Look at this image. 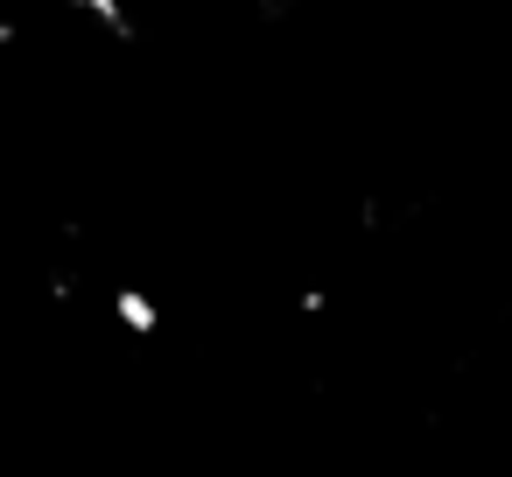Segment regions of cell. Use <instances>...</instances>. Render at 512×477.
Listing matches in <instances>:
<instances>
[{
    "instance_id": "3",
    "label": "cell",
    "mask_w": 512,
    "mask_h": 477,
    "mask_svg": "<svg viewBox=\"0 0 512 477\" xmlns=\"http://www.w3.org/2000/svg\"><path fill=\"white\" fill-rule=\"evenodd\" d=\"M295 309H302V316H323V309H330V295H323V288H302V295H295Z\"/></svg>"
},
{
    "instance_id": "2",
    "label": "cell",
    "mask_w": 512,
    "mask_h": 477,
    "mask_svg": "<svg viewBox=\"0 0 512 477\" xmlns=\"http://www.w3.org/2000/svg\"><path fill=\"white\" fill-rule=\"evenodd\" d=\"M113 323L134 330V337H155V330H162V302H155L148 288H120V295H113Z\"/></svg>"
},
{
    "instance_id": "1",
    "label": "cell",
    "mask_w": 512,
    "mask_h": 477,
    "mask_svg": "<svg viewBox=\"0 0 512 477\" xmlns=\"http://www.w3.org/2000/svg\"><path fill=\"white\" fill-rule=\"evenodd\" d=\"M64 8H71L78 22H92L99 36H113V43H134V8H127V0H64Z\"/></svg>"
}]
</instances>
